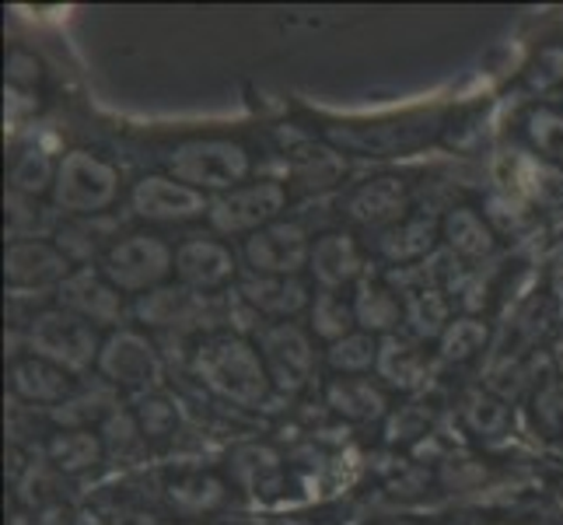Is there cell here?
I'll use <instances>...</instances> for the list:
<instances>
[{"label":"cell","instance_id":"39","mask_svg":"<svg viewBox=\"0 0 563 525\" xmlns=\"http://www.w3.org/2000/svg\"><path fill=\"white\" fill-rule=\"evenodd\" d=\"M343 172V162L336 151H316V154H305L298 162V179L308 189H322V186H333Z\"/></svg>","mask_w":563,"mask_h":525},{"label":"cell","instance_id":"37","mask_svg":"<svg viewBox=\"0 0 563 525\" xmlns=\"http://www.w3.org/2000/svg\"><path fill=\"white\" fill-rule=\"evenodd\" d=\"M137 424L144 438H168L179 424V411H176V403L165 396H147L137 406Z\"/></svg>","mask_w":563,"mask_h":525},{"label":"cell","instance_id":"27","mask_svg":"<svg viewBox=\"0 0 563 525\" xmlns=\"http://www.w3.org/2000/svg\"><path fill=\"white\" fill-rule=\"evenodd\" d=\"M168 501L183 515H203L224 501V483L210 473H186L168 483Z\"/></svg>","mask_w":563,"mask_h":525},{"label":"cell","instance_id":"15","mask_svg":"<svg viewBox=\"0 0 563 525\" xmlns=\"http://www.w3.org/2000/svg\"><path fill=\"white\" fill-rule=\"evenodd\" d=\"M308 270H312L319 291H340L346 284H354L364 270L354 236H346V231H325V236H319L312 242Z\"/></svg>","mask_w":563,"mask_h":525},{"label":"cell","instance_id":"5","mask_svg":"<svg viewBox=\"0 0 563 525\" xmlns=\"http://www.w3.org/2000/svg\"><path fill=\"white\" fill-rule=\"evenodd\" d=\"M29 347L35 358H46L53 364H60L64 372H85L91 361L99 364V337H95L91 322L81 316L67 313V308H49V313H38L29 322Z\"/></svg>","mask_w":563,"mask_h":525},{"label":"cell","instance_id":"35","mask_svg":"<svg viewBox=\"0 0 563 525\" xmlns=\"http://www.w3.org/2000/svg\"><path fill=\"white\" fill-rule=\"evenodd\" d=\"M529 141L547 154V158H553L556 165H563V116L553 112V109H536L529 116Z\"/></svg>","mask_w":563,"mask_h":525},{"label":"cell","instance_id":"38","mask_svg":"<svg viewBox=\"0 0 563 525\" xmlns=\"http://www.w3.org/2000/svg\"><path fill=\"white\" fill-rule=\"evenodd\" d=\"M532 417H536V424L550 438L563 435V382L560 379H550L536 393V400H532Z\"/></svg>","mask_w":563,"mask_h":525},{"label":"cell","instance_id":"41","mask_svg":"<svg viewBox=\"0 0 563 525\" xmlns=\"http://www.w3.org/2000/svg\"><path fill=\"white\" fill-rule=\"evenodd\" d=\"M38 77H43V64H38L32 53L14 50V53L8 56V81H11V85H18V88H32V85H38Z\"/></svg>","mask_w":563,"mask_h":525},{"label":"cell","instance_id":"36","mask_svg":"<svg viewBox=\"0 0 563 525\" xmlns=\"http://www.w3.org/2000/svg\"><path fill=\"white\" fill-rule=\"evenodd\" d=\"M277 456L269 452V449H260V445H249V449H239L235 452V477L245 483V488L252 491H263L266 488V480L277 473Z\"/></svg>","mask_w":563,"mask_h":525},{"label":"cell","instance_id":"3","mask_svg":"<svg viewBox=\"0 0 563 525\" xmlns=\"http://www.w3.org/2000/svg\"><path fill=\"white\" fill-rule=\"evenodd\" d=\"M102 274L123 295H141V291L151 295V291L165 287V281L176 274V252L168 249L165 239L137 231V236H126L106 249Z\"/></svg>","mask_w":563,"mask_h":525},{"label":"cell","instance_id":"1","mask_svg":"<svg viewBox=\"0 0 563 525\" xmlns=\"http://www.w3.org/2000/svg\"><path fill=\"white\" fill-rule=\"evenodd\" d=\"M192 372L210 393L235 406H263L269 389H274L260 347H252L239 333L207 337L192 354Z\"/></svg>","mask_w":563,"mask_h":525},{"label":"cell","instance_id":"40","mask_svg":"<svg viewBox=\"0 0 563 525\" xmlns=\"http://www.w3.org/2000/svg\"><path fill=\"white\" fill-rule=\"evenodd\" d=\"M431 417H434V411H431V406H423V403L399 406V414L388 420V438H393V441L420 438V435H427V427H431Z\"/></svg>","mask_w":563,"mask_h":525},{"label":"cell","instance_id":"7","mask_svg":"<svg viewBox=\"0 0 563 525\" xmlns=\"http://www.w3.org/2000/svg\"><path fill=\"white\" fill-rule=\"evenodd\" d=\"M312 260V242L295 221H274L245 239V263L260 277H298Z\"/></svg>","mask_w":563,"mask_h":525},{"label":"cell","instance_id":"11","mask_svg":"<svg viewBox=\"0 0 563 525\" xmlns=\"http://www.w3.org/2000/svg\"><path fill=\"white\" fill-rule=\"evenodd\" d=\"M70 277V260L60 245L32 239V242H11L4 252V281L8 287H60Z\"/></svg>","mask_w":563,"mask_h":525},{"label":"cell","instance_id":"42","mask_svg":"<svg viewBox=\"0 0 563 525\" xmlns=\"http://www.w3.org/2000/svg\"><path fill=\"white\" fill-rule=\"evenodd\" d=\"M375 525H417L413 518H382V522H375Z\"/></svg>","mask_w":563,"mask_h":525},{"label":"cell","instance_id":"22","mask_svg":"<svg viewBox=\"0 0 563 525\" xmlns=\"http://www.w3.org/2000/svg\"><path fill=\"white\" fill-rule=\"evenodd\" d=\"M325 403L333 411L354 424H367V420H378L385 414V393L372 382V379H357V375H346V379H333L325 385Z\"/></svg>","mask_w":563,"mask_h":525},{"label":"cell","instance_id":"20","mask_svg":"<svg viewBox=\"0 0 563 525\" xmlns=\"http://www.w3.org/2000/svg\"><path fill=\"white\" fill-rule=\"evenodd\" d=\"M438 236H441V225L434 218H406L396 228L382 231L378 252L388 263L406 266V263H417L423 256H431Z\"/></svg>","mask_w":563,"mask_h":525},{"label":"cell","instance_id":"23","mask_svg":"<svg viewBox=\"0 0 563 525\" xmlns=\"http://www.w3.org/2000/svg\"><path fill=\"white\" fill-rule=\"evenodd\" d=\"M46 456L60 473H85L102 462L106 445L102 435H91L88 427H64L46 441Z\"/></svg>","mask_w":563,"mask_h":525},{"label":"cell","instance_id":"4","mask_svg":"<svg viewBox=\"0 0 563 525\" xmlns=\"http://www.w3.org/2000/svg\"><path fill=\"white\" fill-rule=\"evenodd\" d=\"M120 197V172L91 151H70L60 158L53 204L64 214H102Z\"/></svg>","mask_w":563,"mask_h":525},{"label":"cell","instance_id":"19","mask_svg":"<svg viewBox=\"0 0 563 525\" xmlns=\"http://www.w3.org/2000/svg\"><path fill=\"white\" fill-rule=\"evenodd\" d=\"M137 316L147 326H197L203 316V295L189 287H158L151 295H141L137 302Z\"/></svg>","mask_w":563,"mask_h":525},{"label":"cell","instance_id":"13","mask_svg":"<svg viewBox=\"0 0 563 525\" xmlns=\"http://www.w3.org/2000/svg\"><path fill=\"white\" fill-rule=\"evenodd\" d=\"M60 308L91 326H115L123 316V295L109 284L102 270L81 266L60 284Z\"/></svg>","mask_w":563,"mask_h":525},{"label":"cell","instance_id":"18","mask_svg":"<svg viewBox=\"0 0 563 525\" xmlns=\"http://www.w3.org/2000/svg\"><path fill=\"white\" fill-rule=\"evenodd\" d=\"M11 389L18 400L25 403H56L70 400L74 393V379L70 372H64L60 364H53L46 358H22L11 364Z\"/></svg>","mask_w":563,"mask_h":525},{"label":"cell","instance_id":"28","mask_svg":"<svg viewBox=\"0 0 563 525\" xmlns=\"http://www.w3.org/2000/svg\"><path fill=\"white\" fill-rule=\"evenodd\" d=\"M459 414H462V424L479 438H497L508 431V424H511L508 403L497 400L494 393H483V389H470V393L462 396Z\"/></svg>","mask_w":563,"mask_h":525},{"label":"cell","instance_id":"26","mask_svg":"<svg viewBox=\"0 0 563 525\" xmlns=\"http://www.w3.org/2000/svg\"><path fill=\"white\" fill-rule=\"evenodd\" d=\"M378 375L385 385L393 389H417L423 382V354L417 343L399 340V337H385L378 343Z\"/></svg>","mask_w":563,"mask_h":525},{"label":"cell","instance_id":"21","mask_svg":"<svg viewBox=\"0 0 563 525\" xmlns=\"http://www.w3.org/2000/svg\"><path fill=\"white\" fill-rule=\"evenodd\" d=\"M441 239L449 242V249L455 256H465V260H479V256H490L494 245H497V236L494 228L487 225L479 210L473 207H455L444 214L441 221Z\"/></svg>","mask_w":563,"mask_h":525},{"label":"cell","instance_id":"30","mask_svg":"<svg viewBox=\"0 0 563 525\" xmlns=\"http://www.w3.org/2000/svg\"><path fill=\"white\" fill-rule=\"evenodd\" d=\"M56 168H60V162H53L43 147L18 151V158L11 162V189L22 193V197H43V193H53Z\"/></svg>","mask_w":563,"mask_h":525},{"label":"cell","instance_id":"17","mask_svg":"<svg viewBox=\"0 0 563 525\" xmlns=\"http://www.w3.org/2000/svg\"><path fill=\"white\" fill-rule=\"evenodd\" d=\"M329 141H336L343 151L357 154H396L406 147H417L431 138V123H375V127H351V130H329Z\"/></svg>","mask_w":563,"mask_h":525},{"label":"cell","instance_id":"33","mask_svg":"<svg viewBox=\"0 0 563 525\" xmlns=\"http://www.w3.org/2000/svg\"><path fill=\"white\" fill-rule=\"evenodd\" d=\"M487 343V326L473 316H462V319H452V326L444 329L441 337V358L444 361H470L476 350H483Z\"/></svg>","mask_w":563,"mask_h":525},{"label":"cell","instance_id":"31","mask_svg":"<svg viewBox=\"0 0 563 525\" xmlns=\"http://www.w3.org/2000/svg\"><path fill=\"white\" fill-rule=\"evenodd\" d=\"M325 358H329V368L340 375H364L367 368L378 364V340L372 333H351L329 347Z\"/></svg>","mask_w":563,"mask_h":525},{"label":"cell","instance_id":"32","mask_svg":"<svg viewBox=\"0 0 563 525\" xmlns=\"http://www.w3.org/2000/svg\"><path fill=\"white\" fill-rule=\"evenodd\" d=\"M8 239L14 242H32L38 239V231H46L49 228V214L32 204V197H22V193H8Z\"/></svg>","mask_w":563,"mask_h":525},{"label":"cell","instance_id":"6","mask_svg":"<svg viewBox=\"0 0 563 525\" xmlns=\"http://www.w3.org/2000/svg\"><path fill=\"white\" fill-rule=\"evenodd\" d=\"M287 204V189L274 179H260V183H245L231 193L210 200V225L221 231V236H256L266 225H274L280 218V210Z\"/></svg>","mask_w":563,"mask_h":525},{"label":"cell","instance_id":"25","mask_svg":"<svg viewBox=\"0 0 563 525\" xmlns=\"http://www.w3.org/2000/svg\"><path fill=\"white\" fill-rule=\"evenodd\" d=\"M354 316H357V326H364V333H388V329L399 326V319H406L402 298L393 287H385L378 281H364L357 287Z\"/></svg>","mask_w":563,"mask_h":525},{"label":"cell","instance_id":"43","mask_svg":"<svg viewBox=\"0 0 563 525\" xmlns=\"http://www.w3.org/2000/svg\"><path fill=\"white\" fill-rule=\"evenodd\" d=\"M553 494H556V501L563 504V473H560V477L553 480Z\"/></svg>","mask_w":563,"mask_h":525},{"label":"cell","instance_id":"24","mask_svg":"<svg viewBox=\"0 0 563 525\" xmlns=\"http://www.w3.org/2000/svg\"><path fill=\"white\" fill-rule=\"evenodd\" d=\"M402 313L406 322L420 340H441L444 329L452 326V305L441 287H410L402 291Z\"/></svg>","mask_w":563,"mask_h":525},{"label":"cell","instance_id":"16","mask_svg":"<svg viewBox=\"0 0 563 525\" xmlns=\"http://www.w3.org/2000/svg\"><path fill=\"white\" fill-rule=\"evenodd\" d=\"M239 295L245 305H252V313L269 316V319H290L301 308H312V295L298 277H260L249 274L239 284Z\"/></svg>","mask_w":563,"mask_h":525},{"label":"cell","instance_id":"14","mask_svg":"<svg viewBox=\"0 0 563 525\" xmlns=\"http://www.w3.org/2000/svg\"><path fill=\"white\" fill-rule=\"evenodd\" d=\"M410 207V189L399 175H378V179L361 183L346 197V218L361 228H396Z\"/></svg>","mask_w":563,"mask_h":525},{"label":"cell","instance_id":"12","mask_svg":"<svg viewBox=\"0 0 563 525\" xmlns=\"http://www.w3.org/2000/svg\"><path fill=\"white\" fill-rule=\"evenodd\" d=\"M176 277L197 295L221 291L235 281V252L218 239H186L176 249Z\"/></svg>","mask_w":563,"mask_h":525},{"label":"cell","instance_id":"10","mask_svg":"<svg viewBox=\"0 0 563 525\" xmlns=\"http://www.w3.org/2000/svg\"><path fill=\"white\" fill-rule=\"evenodd\" d=\"M130 207L147 221L176 225V221H192L210 214V200L200 189H192L172 175H144L141 183L130 189Z\"/></svg>","mask_w":563,"mask_h":525},{"label":"cell","instance_id":"2","mask_svg":"<svg viewBox=\"0 0 563 525\" xmlns=\"http://www.w3.org/2000/svg\"><path fill=\"white\" fill-rule=\"evenodd\" d=\"M252 172L249 151L239 141L224 138H192L172 147L168 154V175L192 189L210 193H231L239 189Z\"/></svg>","mask_w":563,"mask_h":525},{"label":"cell","instance_id":"34","mask_svg":"<svg viewBox=\"0 0 563 525\" xmlns=\"http://www.w3.org/2000/svg\"><path fill=\"white\" fill-rule=\"evenodd\" d=\"M102 445H106V452L120 456V459L137 452L144 445V431L137 424V414H120V411L109 414L102 424Z\"/></svg>","mask_w":563,"mask_h":525},{"label":"cell","instance_id":"8","mask_svg":"<svg viewBox=\"0 0 563 525\" xmlns=\"http://www.w3.org/2000/svg\"><path fill=\"white\" fill-rule=\"evenodd\" d=\"M260 354L266 361V372L280 393H298L308 385L316 368V350L305 329L295 322H274L260 333Z\"/></svg>","mask_w":563,"mask_h":525},{"label":"cell","instance_id":"29","mask_svg":"<svg viewBox=\"0 0 563 525\" xmlns=\"http://www.w3.org/2000/svg\"><path fill=\"white\" fill-rule=\"evenodd\" d=\"M357 326L354 302H343L340 291H319L312 298V333L325 340L329 347L340 343L343 337H351Z\"/></svg>","mask_w":563,"mask_h":525},{"label":"cell","instance_id":"9","mask_svg":"<svg viewBox=\"0 0 563 525\" xmlns=\"http://www.w3.org/2000/svg\"><path fill=\"white\" fill-rule=\"evenodd\" d=\"M99 372L109 385L130 389V393H147L162 379V361L154 354L151 340L141 337L137 329H120L102 343Z\"/></svg>","mask_w":563,"mask_h":525}]
</instances>
